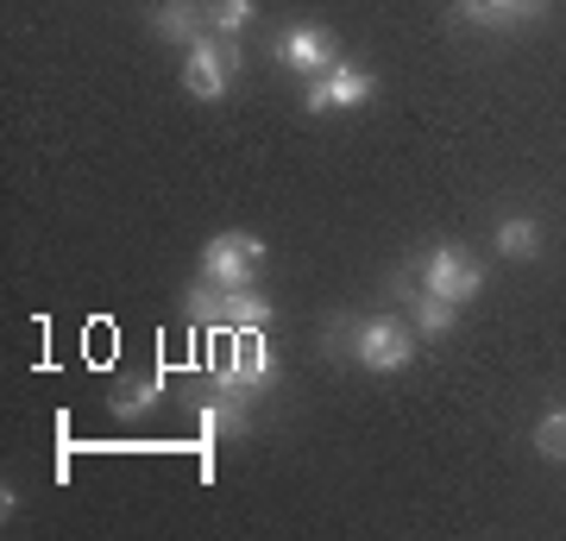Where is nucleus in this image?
Here are the masks:
<instances>
[{
	"label": "nucleus",
	"mask_w": 566,
	"mask_h": 541,
	"mask_svg": "<svg viewBox=\"0 0 566 541\" xmlns=\"http://www.w3.org/2000/svg\"><path fill=\"white\" fill-rule=\"evenodd\" d=\"M259 264H264V240H252V233H214L202 252V278L214 290H245V283L259 278Z\"/></svg>",
	"instance_id": "1"
},
{
	"label": "nucleus",
	"mask_w": 566,
	"mask_h": 541,
	"mask_svg": "<svg viewBox=\"0 0 566 541\" xmlns=\"http://www.w3.org/2000/svg\"><path fill=\"white\" fill-rule=\"evenodd\" d=\"M151 25H158L170 44L189 51V44L208 32V0H158V7H151Z\"/></svg>",
	"instance_id": "7"
},
{
	"label": "nucleus",
	"mask_w": 566,
	"mask_h": 541,
	"mask_svg": "<svg viewBox=\"0 0 566 541\" xmlns=\"http://www.w3.org/2000/svg\"><path fill=\"white\" fill-rule=\"evenodd\" d=\"M479 283H485V271L465 259V252H453V246H428V259H422V290L428 296L472 302L479 296Z\"/></svg>",
	"instance_id": "3"
},
{
	"label": "nucleus",
	"mask_w": 566,
	"mask_h": 541,
	"mask_svg": "<svg viewBox=\"0 0 566 541\" xmlns=\"http://www.w3.org/2000/svg\"><path fill=\"white\" fill-rule=\"evenodd\" d=\"M158 397H164V378H145V384H133V391L120 397V416H145V409H151Z\"/></svg>",
	"instance_id": "16"
},
{
	"label": "nucleus",
	"mask_w": 566,
	"mask_h": 541,
	"mask_svg": "<svg viewBox=\"0 0 566 541\" xmlns=\"http://www.w3.org/2000/svg\"><path fill=\"white\" fill-rule=\"evenodd\" d=\"M277 63L315 82V76H327V70L340 63V44H334V32H322V25H290V32L277 39Z\"/></svg>",
	"instance_id": "5"
},
{
	"label": "nucleus",
	"mask_w": 566,
	"mask_h": 541,
	"mask_svg": "<svg viewBox=\"0 0 566 541\" xmlns=\"http://www.w3.org/2000/svg\"><path fill=\"white\" fill-rule=\"evenodd\" d=\"M227 82H233V63H227V39L214 44L202 32V39L189 44V58H182V89L196 101H221L227 95Z\"/></svg>",
	"instance_id": "6"
},
{
	"label": "nucleus",
	"mask_w": 566,
	"mask_h": 541,
	"mask_svg": "<svg viewBox=\"0 0 566 541\" xmlns=\"http://www.w3.org/2000/svg\"><path fill=\"white\" fill-rule=\"evenodd\" d=\"M497 252H504V259H535V252H542V227L528 221V215L497 221Z\"/></svg>",
	"instance_id": "10"
},
{
	"label": "nucleus",
	"mask_w": 566,
	"mask_h": 541,
	"mask_svg": "<svg viewBox=\"0 0 566 541\" xmlns=\"http://www.w3.org/2000/svg\"><path fill=\"white\" fill-rule=\"evenodd\" d=\"M221 321L227 327H264L271 321V302L245 283V290H221Z\"/></svg>",
	"instance_id": "9"
},
{
	"label": "nucleus",
	"mask_w": 566,
	"mask_h": 541,
	"mask_svg": "<svg viewBox=\"0 0 566 541\" xmlns=\"http://www.w3.org/2000/svg\"><path fill=\"white\" fill-rule=\"evenodd\" d=\"M353 360H359L365 372H403V365L416 360V334L390 315L359 321V327H353Z\"/></svg>",
	"instance_id": "2"
},
{
	"label": "nucleus",
	"mask_w": 566,
	"mask_h": 541,
	"mask_svg": "<svg viewBox=\"0 0 566 541\" xmlns=\"http://www.w3.org/2000/svg\"><path fill=\"white\" fill-rule=\"evenodd\" d=\"M453 315H460V302H447V296H416V334L422 341H441L447 327H453Z\"/></svg>",
	"instance_id": "13"
},
{
	"label": "nucleus",
	"mask_w": 566,
	"mask_h": 541,
	"mask_svg": "<svg viewBox=\"0 0 566 541\" xmlns=\"http://www.w3.org/2000/svg\"><path fill=\"white\" fill-rule=\"evenodd\" d=\"M453 13L472 25H504L516 13H535V0H453Z\"/></svg>",
	"instance_id": "11"
},
{
	"label": "nucleus",
	"mask_w": 566,
	"mask_h": 541,
	"mask_svg": "<svg viewBox=\"0 0 566 541\" xmlns=\"http://www.w3.org/2000/svg\"><path fill=\"white\" fill-rule=\"evenodd\" d=\"M202 435H208V441H221V435H245L240 397H221V391H214V403H202Z\"/></svg>",
	"instance_id": "12"
},
{
	"label": "nucleus",
	"mask_w": 566,
	"mask_h": 541,
	"mask_svg": "<svg viewBox=\"0 0 566 541\" xmlns=\"http://www.w3.org/2000/svg\"><path fill=\"white\" fill-rule=\"evenodd\" d=\"M378 95V82H371V70H353V63H334L327 76H315L308 82V95H303V107L308 114H334V107H365V101Z\"/></svg>",
	"instance_id": "4"
},
{
	"label": "nucleus",
	"mask_w": 566,
	"mask_h": 541,
	"mask_svg": "<svg viewBox=\"0 0 566 541\" xmlns=\"http://www.w3.org/2000/svg\"><path fill=\"white\" fill-rule=\"evenodd\" d=\"M535 454H547V460H566V409H547V416L535 422Z\"/></svg>",
	"instance_id": "15"
},
{
	"label": "nucleus",
	"mask_w": 566,
	"mask_h": 541,
	"mask_svg": "<svg viewBox=\"0 0 566 541\" xmlns=\"http://www.w3.org/2000/svg\"><path fill=\"white\" fill-rule=\"evenodd\" d=\"M252 13H259V0H208V25H214L221 39L245 32V25H252Z\"/></svg>",
	"instance_id": "14"
},
{
	"label": "nucleus",
	"mask_w": 566,
	"mask_h": 541,
	"mask_svg": "<svg viewBox=\"0 0 566 541\" xmlns=\"http://www.w3.org/2000/svg\"><path fill=\"white\" fill-rule=\"evenodd\" d=\"M233 360H240L252 391H271V384H277V353L264 341V327H240V334H233Z\"/></svg>",
	"instance_id": "8"
}]
</instances>
